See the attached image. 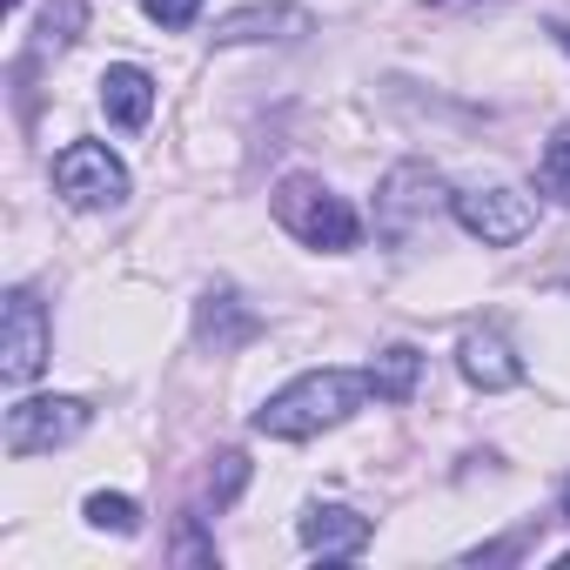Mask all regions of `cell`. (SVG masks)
<instances>
[{
  "label": "cell",
  "instance_id": "6da1fadb",
  "mask_svg": "<svg viewBox=\"0 0 570 570\" xmlns=\"http://www.w3.org/2000/svg\"><path fill=\"white\" fill-rule=\"evenodd\" d=\"M363 396H370V370H309L255 410V430L275 443H303V436H323L343 416H356Z\"/></svg>",
  "mask_w": 570,
  "mask_h": 570
},
{
  "label": "cell",
  "instance_id": "7a4b0ae2",
  "mask_svg": "<svg viewBox=\"0 0 570 570\" xmlns=\"http://www.w3.org/2000/svg\"><path fill=\"white\" fill-rule=\"evenodd\" d=\"M275 222L289 228L303 248H323V255H350V248L363 242L356 208H350L336 188H323L316 175H289V181L275 188Z\"/></svg>",
  "mask_w": 570,
  "mask_h": 570
},
{
  "label": "cell",
  "instance_id": "3957f363",
  "mask_svg": "<svg viewBox=\"0 0 570 570\" xmlns=\"http://www.w3.org/2000/svg\"><path fill=\"white\" fill-rule=\"evenodd\" d=\"M55 188L68 208H121L128 202V168L101 141H68L55 155Z\"/></svg>",
  "mask_w": 570,
  "mask_h": 570
},
{
  "label": "cell",
  "instance_id": "277c9868",
  "mask_svg": "<svg viewBox=\"0 0 570 570\" xmlns=\"http://www.w3.org/2000/svg\"><path fill=\"white\" fill-rule=\"evenodd\" d=\"M450 208H456V222H463L483 248H510V242H523V235L537 228V202H530L523 188H510V181H476V188H463Z\"/></svg>",
  "mask_w": 570,
  "mask_h": 570
},
{
  "label": "cell",
  "instance_id": "5b68a950",
  "mask_svg": "<svg viewBox=\"0 0 570 570\" xmlns=\"http://www.w3.org/2000/svg\"><path fill=\"white\" fill-rule=\"evenodd\" d=\"M88 403L81 396H21L8 410V456H48L61 443H75L88 430Z\"/></svg>",
  "mask_w": 570,
  "mask_h": 570
},
{
  "label": "cell",
  "instance_id": "8992f818",
  "mask_svg": "<svg viewBox=\"0 0 570 570\" xmlns=\"http://www.w3.org/2000/svg\"><path fill=\"white\" fill-rule=\"evenodd\" d=\"M48 343H55V330H48L41 296L14 289L8 296V323H0V376H8L14 390H28L41 376V363H48Z\"/></svg>",
  "mask_w": 570,
  "mask_h": 570
},
{
  "label": "cell",
  "instance_id": "52a82bcc",
  "mask_svg": "<svg viewBox=\"0 0 570 570\" xmlns=\"http://www.w3.org/2000/svg\"><path fill=\"white\" fill-rule=\"evenodd\" d=\"M456 370H463V383H470V390H483V396H497V390H517V383H523V363H517V350H510L497 330H470V336L456 343Z\"/></svg>",
  "mask_w": 570,
  "mask_h": 570
},
{
  "label": "cell",
  "instance_id": "ba28073f",
  "mask_svg": "<svg viewBox=\"0 0 570 570\" xmlns=\"http://www.w3.org/2000/svg\"><path fill=\"white\" fill-rule=\"evenodd\" d=\"M370 517H356L350 503H316V510H303V543L316 550V557H363L370 550Z\"/></svg>",
  "mask_w": 570,
  "mask_h": 570
},
{
  "label": "cell",
  "instance_id": "9c48e42d",
  "mask_svg": "<svg viewBox=\"0 0 570 570\" xmlns=\"http://www.w3.org/2000/svg\"><path fill=\"white\" fill-rule=\"evenodd\" d=\"M289 35H309V14H303V8H282V0L235 8V14L215 21V41H222V48H242V41H289Z\"/></svg>",
  "mask_w": 570,
  "mask_h": 570
},
{
  "label": "cell",
  "instance_id": "30bf717a",
  "mask_svg": "<svg viewBox=\"0 0 570 570\" xmlns=\"http://www.w3.org/2000/svg\"><path fill=\"white\" fill-rule=\"evenodd\" d=\"M101 108H108V121L115 128H148V115H155V75L148 68H135V61H121V68H108L101 75Z\"/></svg>",
  "mask_w": 570,
  "mask_h": 570
},
{
  "label": "cell",
  "instance_id": "8fae6325",
  "mask_svg": "<svg viewBox=\"0 0 570 570\" xmlns=\"http://www.w3.org/2000/svg\"><path fill=\"white\" fill-rule=\"evenodd\" d=\"M416 376H423V356H416L410 343H390V350L370 363V396H383V403H410V396H416Z\"/></svg>",
  "mask_w": 570,
  "mask_h": 570
},
{
  "label": "cell",
  "instance_id": "7c38bea8",
  "mask_svg": "<svg viewBox=\"0 0 570 570\" xmlns=\"http://www.w3.org/2000/svg\"><path fill=\"white\" fill-rule=\"evenodd\" d=\"M255 330H262V323H255V316H248V309H242L228 289L202 303V343H215V350H235V343H248Z\"/></svg>",
  "mask_w": 570,
  "mask_h": 570
},
{
  "label": "cell",
  "instance_id": "4fadbf2b",
  "mask_svg": "<svg viewBox=\"0 0 570 570\" xmlns=\"http://www.w3.org/2000/svg\"><path fill=\"white\" fill-rule=\"evenodd\" d=\"M423 181H436L423 161H410V168H396V175H390V188H383V228H390V235H403V215H410V208H423V195H410V188H423Z\"/></svg>",
  "mask_w": 570,
  "mask_h": 570
},
{
  "label": "cell",
  "instance_id": "5bb4252c",
  "mask_svg": "<svg viewBox=\"0 0 570 570\" xmlns=\"http://www.w3.org/2000/svg\"><path fill=\"white\" fill-rule=\"evenodd\" d=\"M88 523H95V530H115V537H135V530H141V510H135L128 497H115V490H95V497H88Z\"/></svg>",
  "mask_w": 570,
  "mask_h": 570
},
{
  "label": "cell",
  "instance_id": "9a60e30c",
  "mask_svg": "<svg viewBox=\"0 0 570 570\" xmlns=\"http://www.w3.org/2000/svg\"><path fill=\"white\" fill-rule=\"evenodd\" d=\"M543 181H550V195L570 202V128L550 135V148H543Z\"/></svg>",
  "mask_w": 570,
  "mask_h": 570
},
{
  "label": "cell",
  "instance_id": "2e32d148",
  "mask_svg": "<svg viewBox=\"0 0 570 570\" xmlns=\"http://www.w3.org/2000/svg\"><path fill=\"white\" fill-rule=\"evenodd\" d=\"M242 483H248V456H235V450H228V456H222V470L208 476V497H215V510H222V503H235V497H242Z\"/></svg>",
  "mask_w": 570,
  "mask_h": 570
},
{
  "label": "cell",
  "instance_id": "e0dca14e",
  "mask_svg": "<svg viewBox=\"0 0 570 570\" xmlns=\"http://www.w3.org/2000/svg\"><path fill=\"white\" fill-rule=\"evenodd\" d=\"M141 14H148L155 28H188V21L202 14V0H141Z\"/></svg>",
  "mask_w": 570,
  "mask_h": 570
},
{
  "label": "cell",
  "instance_id": "ac0fdd59",
  "mask_svg": "<svg viewBox=\"0 0 570 570\" xmlns=\"http://www.w3.org/2000/svg\"><path fill=\"white\" fill-rule=\"evenodd\" d=\"M563 517H570V483H563Z\"/></svg>",
  "mask_w": 570,
  "mask_h": 570
}]
</instances>
